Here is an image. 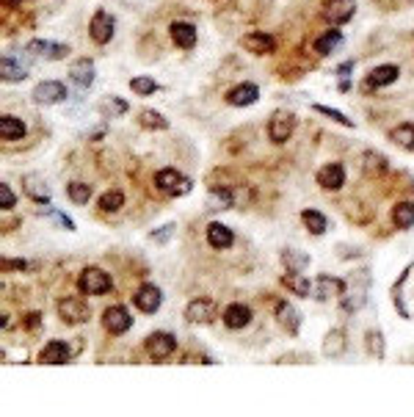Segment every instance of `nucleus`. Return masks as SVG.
Wrapping results in <instances>:
<instances>
[{
    "instance_id": "6e6552de",
    "label": "nucleus",
    "mask_w": 414,
    "mask_h": 417,
    "mask_svg": "<svg viewBox=\"0 0 414 417\" xmlns=\"http://www.w3.org/2000/svg\"><path fill=\"white\" fill-rule=\"evenodd\" d=\"M213 315H216V301L213 298H193V301H188V307H185V321L188 324H193V326H207L213 321Z\"/></svg>"
},
{
    "instance_id": "f3484780",
    "label": "nucleus",
    "mask_w": 414,
    "mask_h": 417,
    "mask_svg": "<svg viewBox=\"0 0 414 417\" xmlns=\"http://www.w3.org/2000/svg\"><path fill=\"white\" fill-rule=\"evenodd\" d=\"M252 324V307L249 304H230L227 309H224V326L227 329H246Z\"/></svg>"
},
{
    "instance_id": "e433bc0d",
    "label": "nucleus",
    "mask_w": 414,
    "mask_h": 417,
    "mask_svg": "<svg viewBox=\"0 0 414 417\" xmlns=\"http://www.w3.org/2000/svg\"><path fill=\"white\" fill-rule=\"evenodd\" d=\"M66 196L72 204H86L91 199V185L88 182H69L66 185Z\"/></svg>"
},
{
    "instance_id": "cd10ccee",
    "label": "nucleus",
    "mask_w": 414,
    "mask_h": 417,
    "mask_svg": "<svg viewBox=\"0 0 414 417\" xmlns=\"http://www.w3.org/2000/svg\"><path fill=\"white\" fill-rule=\"evenodd\" d=\"M122 204H125V191L111 188V191H106V193H99L97 211H102V213H117V211H122Z\"/></svg>"
},
{
    "instance_id": "ea45409f",
    "label": "nucleus",
    "mask_w": 414,
    "mask_h": 417,
    "mask_svg": "<svg viewBox=\"0 0 414 417\" xmlns=\"http://www.w3.org/2000/svg\"><path fill=\"white\" fill-rule=\"evenodd\" d=\"M313 111L315 114H321V117H329V119H334V122H340L343 128H356L345 114H340V111H332V108H326V106H313Z\"/></svg>"
},
{
    "instance_id": "72a5a7b5",
    "label": "nucleus",
    "mask_w": 414,
    "mask_h": 417,
    "mask_svg": "<svg viewBox=\"0 0 414 417\" xmlns=\"http://www.w3.org/2000/svg\"><path fill=\"white\" fill-rule=\"evenodd\" d=\"M282 263H284V268H287V271H293V274H301V271L309 265V257H306L304 252H295V249H284V252H282Z\"/></svg>"
},
{
    "instance_id": "5701e85b",
    "label": "nucleus",
    "mask_w": 414,
    "mask_h": 417,
    "mask_svg": "<svg viewBox=\"0 0 414 417\" xmlns=\"http://www.w3.org/2000/svg\"><path fill=\"white\" fill-rule=\"evenodd\" d=\"M345 293V282L337 279V276H318L315 279V298L318 301H329L334 296H343Z\"/></svg>"
},
{
    "instance_id": "1a4fd4ad",
    "label": "nucleus",
    "mask_w": 414,
    "mask_h": 417,
    "mask_svg": "<svg viewBox=\"0 0 414 417\" xmlns=\"http://www.w3.org/2000/svg\"><path fill=\"white\" fill-rule=\"evenodd\" d=\"M133 301H136V307L144 312V315H155V312L160 309V304H163V293H160V287H158V285L144 282V285L136 290Z\"/></svg>"
},
{
    "instance_id": "c03bdc74",
    "label": "nucleus",
    "mask_w": 414,
    "mask_h": 417,
    "mask_svg": "<svg viewBox=\"0 0 414 417\" xmlns=\"http://www.w3.org/2000/svg\"><path fill=\"white\" fill-rule=\"evenodd\" d=\"M367 343H370V351H373V357H384V348H381V335L378 332H370L367 335Z\"/></svg>"
},
{
    "instance_id": "ddd939ff",
    "label": "nucleus",
    "mask_w": 414,
    "mask_h": 417,
    "mask_svg": "<svg viewBox=\"0 0 414 417\" xmlns=\"http://www.w3.org/2000/svg\"><path fill=\"white\" fill-rule=\"evenodd\" d=\"M273 315H276V324H282V329L287 335H298V329H301V312L290 301L279 298L276 307H273Z\"/></svg>"
},
{
    "instance_id": "2eb2a0df",
    "label": "nucleus",
    "mask_w": 414,
    "mask_h": 417,
    "mask_svg": "<svg viewBox=\"0 0 414 417\" xmlns=\"http://www.w3.org/2000/svg\"><path fill=\"white\" fill-rule=\"evenodd\" d=\"M69 359H72V346L64 340H50L39 354L42 365H66Z\"/></svg>"
},
{
    "instance_id": "58836bf2",
    "label": "nucleus",
    "mask_w": 414,
    "mask_h": 417,
    "mask_svg": "<svg viewBox=\"0 0 414 417\" xmlns=\"http://www.w3.org/2000/svg\"><path fill=\"white\" fill-rule=\"evenodd\" d=\"M130 88H133V94H138V97H149V94L158 91V83H155L152 78H147V75H138V78L130 80Z\"/></svg>"
},
{
    "instance_id": "a878e982",
    "label": "nucleus",
    "mask_w": 414,
    "mask_h": 417,
    "mask_svg": "<svg viewBox=\"0 0 414 417\" xmlns=\"http://www.w3.org/2000/svg\"><path fill=\"white\" fill-rule=\"evenodd\" d=\"M23 188H25V193L34 199V202H42V204H47L50 202V185L42 180V177H23Z\"/></svg>"
},
{
    "instance_id": "9b49d317",
    "label": "nucleus",
    "mask_w": 414,
    "mask_h": 417,
    "mask_svg": "<svg viewBox=\"0 0 414 417\" xmlns=\"http://www.w3.org/2000/svg\"><path fill=\"white\" fill-rule=\"evenodd\" d=\"M34 99L39 106H56L66 99V86L61 80H42L34 86Z\"/></svg>"
},
{
    "instance_id": "7c9ffc66",
    "label": "nucleus",
    "mask_w": 414,
    "mask_h": 417,
    "mask_svg": "<svg viewBox=\"0 0 414 417\" xmlns=\"http://www.w3.org/2000/svg\"><path fill=\"white\" fill-rule=\"evenodd\" d=\"M282 285H284V287H287L290 293L301 296V298L313 296V282H309L306 276H301V274H293V271H287V274L282 276Z\"/></svg>"
},
{
    "instance_id": "2f4dec72",
    "label": "nucleus",
    "mask_w": 414,
    "mask_h": 417,
    "mask_svg": "<svg viewBox=\"0 0 414 417\" xmlns=\"http://www.w3.org/2000/svg\"><path fill=\"white\" fill-rule=\"evenodd\" d=\"M392 224L398 230H409L414 227V202H398L392 207Z\"/></svg>"
},
{
    "instance_id": "6ab92c4d",
    "label": "nucleus",
    "mask_w": 414,
    "mask_h": 417,
    "mask_svg": "<svg viewBox=\"0 0 414 417\" xmlns=\"http://www.w3.org/2000/svg\"><path fill=\"white\" fill-rule=\"evenodd\" d=\"M169 36H171V42H174L180 50H191V47L196 45V28H193L191 23H182V20H174V23L169 25Z\"/></svg>"
},
{
    "instance_id": "c85d7f7f",
    "label": "nucleus",
    "mask_w": 414,
    "mask_h": 417,
    "mask_svg": "<svg viewBox=\"0 0 414 417\" xmlns=\"http://www.w3.org/2000/svg\"><path fill=\"white\" fill-rule=\"evenodd\" d=\"M387 169H389V163H387V158L384 155H378V152H365V158H362V174L365 177H381V174H387Z\"/></svg>"
},
{
    "instance_id": "79ce46f5",
    "label": "nucleus",
    "mask_w": 414,
    "mask_h": 417,
    "mask_svg": "<svg viewBox=\"0 0 414 417\" xmlns=\"http://www.w3.org/2000/svg\"><path fill=\"white\" fill-rule=\"evenodd\" d=\"M17 204V196L12 191L9 182H0V211H12V207Z\"/></svg>"
},
{
    "instance_id": "b1692460",
    "label": "nucleus",
    "mask_w": 414,
    "mask_h": 417,
    "mask_svg": "<svg viewBox=\"0 0 414 417\" xmlns=\"http://www.w3.org/2000/svg\"><path fill=\"white\" fill-rule=\"evenodd\" d=\"M28 53L39 56V58H64V56H69V47L56 45V42H45V39H34V42H28Z\"/></svg>"
},
{
    "instance_id": "4468645a",
    "label": "nucleus",
    "mask_w": 414,
    "mask_h": 417,
    "mask_svg": "<svg viewBox=\"0 0 414 417\" xmlns=\"http://www.w3.org/2000/svg\"><path fill=\"white\" fill-rule=\"evenodd\" d=\"M398 75H400V69L395 67V64H378V67H373L370 72H367V78H365V86L373 91V88H384V86H392L395 80H398Z\"/></svg>"
},
{
    "instance_id": "473e14b6",
    "label": "nucleus",
    "mask_w": 414,
    "mask_h": 417,
    "mask_svg": "<svg viewBox=\"0 0 414 417\" xmlns=\"http://www.w3.org/2000/svg\"><path fill=\"white\" fill-rule=\"evenodd\" d=\"M340 45H343V31H337V28H329V31H324V34L315 39V50H318L321 56L334 53Z\"/></svg>"
},
{
    "instance_id": "f8f14e48",
    "label": "nucleus",
    "mask_w": 414,
    "mask_h": 417,
    "mask_svg": "<svg viewBox=\"0 0 414 417\" xmlns=\"http://www.w3.org/2000/svg\"><path fill=\"white\" fill-rule=\"evenodd\" d=\"M257 99H260V86L252 83V80H243V83H238V86H232L227 91V102H230V106H235V108L254 106Z\"/></svg>"
},
{
    "instance_id": "4be33fe9",
    "label": "nucleus",
    "mask_w": 414,
    "mask_h": 417,
    "mask_svg": "<svg viewBox=\"0 0 414 417\" xmlns=\"http://www.w3.org/2000/svg\"><path fill=\"white\" fill-rule=\"evenodd\" d=\"M0 78H3V83H20L28 78V69L20 64L17 56L6 53L3 58H0Z\"/></svg>"
},
{
    "instance_id": "a19ab883",
    "label": "nucleus",
    "mask_w": 414,
    "mask_h": 417,
    "mask_svg": "<svg viewBox=\"0 0 414 417\" xmlns=\"http://www.w3.org/2000/svg\"><path fill=\"white\" fill-rule=\"evenodd\" d=\"M39 216H42V219H47V222H53V224H58V227H61V230H66V233H72V230H75V224H72L61 211H42Z\"/></svg>"
},
{
    "instance_id": "aec40b11",
    "label": "nucleus",
    "mask_w": 414,
    "mask_h": 417,
    "mask_svg": "<svg viewBox=\"0 0 414 417\" xmlns=\"http://www.w3.org/2000/svg\"><path fill=\"white\" fill-rule=\"evenodd\" d=\"M69 80L77 86V88H91L94 83V61L91 58H77L72 67H69Z\"/></svg>"
},
{
    "instance_id": "4c0bfd02",
    "label": "nucleus",
    "mask_w": 414,
    "mask_h": 417,
    "mask_svg": "<svg viewBox=\"0 0 414 417\" xmlns=\"http://www.w3.org/2000/svg\"><path fill=\"white\" fill-rule=\"evenodd\" d=\"M324 351H326V357H340V354L345 351V335H343L340 329L329 332V337H326V343H324Z\"/></svg>"
},
{
    "instance_id": "bb28decb",
    "label": "nucleus",
    "mask_w": 414,
    "mask_h": 417,
    "mask_svg": "<svg viewBox=\"0 0 414 417\" xmlns=\"http://www.w3.org/2000/svg\"><path fill=\"white\" fill-rule=\"evenodd\" d=\"M301 222H304V227H306L309 235H324L326 227H329L326 216L321 211H315V207H306V211H301Z\"/></svg>"
},
{
    "instance_id": "412c9836",
    "label": "nucleus",
    "mask_w": 414,
    "mask_h": 417,
    "mask_svg": "<svg viewBox=\"0 0 414 417\" xmlns=\"http://www.w3.org/2000/svg\"><path fill=\"white\" fill-rule=\"evenodd\" d=\"M318 182H321V188H326V191H340L343 182H345V166H343V163H326V166H321Z\"/></svg>"
},
{
    "instance_id": "a18cd8bd",
    "label": "nucleus",
    "mask_w": 414,
    "mask_h": 417,
    "mask_svg": "<svg viewBox=\"0 0 414 417\" xmlns=\"http://www.w3.org/2000/svg\"><path fill=\"white\" fill-rule=\"evenodd\" d=\"M39 321H42L39 312H31V315H25V326H28L31 332H36V329H39Z\"/></svg>"
},
{
    "instance_id": "c756f323",
    "label": "nucleus",
    "mask_w": 414,
    "mask_h": 417,
    "mask_svg": "<svg viewBox=\"0 0 414 417\" xmlns=\"http://www.w3.org/2000/svg\"><path fill=\"white\" fill-rule=\"evenodd\" d=\"M389 141L400 150H414V125L411 122H400L389 130Z\"/></svg>"
},
{
    "instance_id": "7ed1b4c3",
    "label": "nucleus",
    "mask_w": 414,
    "mask_h": 417,
    "mask_svg": "<svg viewBox=\"0 0 414 417\" xmlns=\"http://www.w3.org/2000/svg\"><path fill=\"white\" fill-rule=\"evenodd\" d=\"M58 318L66 324V326H80L91 318V309L83 298H75V296H66L58 301Z\"/></svg>"
},
{
    "instance_id": "f704fd0d",
    "label": "nucleus",
    "mask_w": 414,
    "mask_h": 417,
    "mask_svg": "<svg viewBox=\"0 0 414 417\" xmlns=\"http://www.w3.org/2000/svg\"><path fill=\"white\" fill-rule=\"evenodd\" d=\"M138 125H141L144 130H166V128H169V119L160 117L158 111H149V108H147V111L138 114Z\"/></svg>"
},
{
    "instance_id": "a211bd4d",
    "label": "nucleus",
    "mask_w": 414,
    "mask_h": 417,
    "mask_svg": "<svg viewBox=\"0 0 414 417\" xmlns=\"http://www.w3.org/2000/svg\"><path fill=\"white\" fill-rule=\"evenodd\" d=\"M207 243H210L213 249H219V252H224L235 243V233L221 222H210L207 224Z\"/></svg>"
},
{
    "instance_id": "9d476101",
    "label": "nucleus",
    "mask_w": 414,
    "mask_h": 417,
    "mask_svg": "<svg viewBox=\"0 0 414 417\" xmlns=\"http://www.w3.org/2000/svg\"><path fill=\"white\" fill-rule=\"evenodd\" d=\"M356 14V3L354 0H324V17L337 28L345 25L351 17Z\"/></svg>"
},
{
    "instance_id": "393cba45",
    "label": "nucleus",
    "mask_w": 414,
    "mask_h": 417,
    "mask_svg": "<svg viewBox=\"0 0 414 417\" xmlns=\"http://www.w3.org/2000/svg\"><path fill=\"white\" fill-rule=\"evenodd\" d=\"M25 133H28V128H25L23 119L9 117V114L0 117V139H3V141H23Z\"/></svg>"
},
{
    "instance_id": "dca6fc26",
    "label": "nucleus",
    "mask_w": 414,
    "mask_h": 417,
    "mask_svg": "<svg viewBox=\"0 0 414 417\" xmlns=\"http://www.w3.org/2000/svg\"><path fill=\"white\" fill-rule=\"evenodd\" d=\"M241 45H243L249 53H254V56H268V53H273L276 39H273L271 34H265V31H252V34H246V36L241 39Z\"/></svg>"
},
{
    "instance_id": "37998d69",
    "label": "nucleus",
    "mask_w": 414,
    "mask_h": 417,
    "mask_svg": "<svg viewBox=\"0 0 414 417\" xmlns=\"http://www.w3.org/2000/svg\"><path fill=\"white\" fill-rule=\"evenodd\" d=\"M171 233H174V224L158 227V230H152V233H149V241H152V243H166V241L171 238Z\"/></svg>"
},
{
    "instance_id": "39448f33",
    "label": "nucleus",
    "mask_w": 414,
    "mask_h": 417,
    "mask_svg": "<svg viewBox=\"0 0 414 417\" xmlns=\"http://www.w3.org/2000/svg\"><path fill=\"white\" fill-rule=\"evenodd\" d=\"M293 133H295V117H293L290 111H276V114H271V119H268V139H271V144L282 147V144L290 141Z\"/></svg>"
},
{
    "instance_id": "20e7f679",
    "label": "nucleus",
    "mask_w": 414,
    "mask_h": 417,
    "mask_svg": "<svg viewBox=\"0 0 414 417\" xmlns=\"http://www.w3.org/2000/svg\"><path fill=\"white\" fill-rule=\"evenodd\" d=\"M144 351L152 362H166L174 351H177V337L169 335V332H152L147 340H144Z\"/></svg>"
},
{
    "instance_id": "0eeeda50",
    "label": "nucleus",
    "mask_w": 414,
    "mask_h": 417,
    "mask_svg": "<svg viewBox=\"0 0 414 417\" xmlns=\"http://www.w3.org/2000/svg\"><path fill=\"white\" fill-rule=\"evenodd\" d=\"M114 31H117V20L106 9H99L88 23V36L94 45H108L114 39Z\"/></svg>"
},
{
    "instance_id": "423d86ee",
    "label": "nucleus",
    "mask_w": 414,
    "mask_h": 417,
    "mask_svg": "<svg viewBox=\"0 0 414 417\" xmlns=\"http://www.w3.org/2000/svg\"><path fill=\"white\" fill-rule=\"evenodd\" d=\"M102 326H106V332L108 335H125V332H130V326H133V315H130V309L127 307H122V304H114V307H108L106 312H102Z\"/></svg>"
},
{
    "instance_id": "f257e3e1",
    "label": "nucleus",
    "mask_w": 414,
    "mask_h": 417,
    "mask_svg": "<svg viewBox=\"0 0 414 417\" xmlns=\"http://www.w3.org/2000/svg\"><path fill=\"white\" fill-rule=\"evenodd\" d=\"M77 287H80V293H86V296H106V293H111L114 279H111L108 271H102V268H97V265H86V268L77 274Z\"/></svg>"
},
{
    "instance_id": "f03ea898",
    "label": "nucleus",
    "mask_w": 414,
    "mask_h": 417,
    "mask_svg": "<svg viewBox=\"0 0 414 417\" xmlns=\"http://www.w3.org/2000/svg\"><path fill=\"white\" fill-rule=\"evenodd\" d=\"M155 188L163 191L166 196H185V193H191L193 180L169 166V169H160V171L155 174Z\"/></svg>"
},
{
    "instance_id": "c9c22d12",
    "label": "nucleus",
    "mask_w": 414,
    "mask_h": 417,
    "mask_svg": "<svg viewBox=\"0 0 414 417\" xmlns=\"http://www.w3.org/2000/svg\"><path fill=\"white\" fill-rule=\"evenodd\" d=\"M127 102L122 99V97H106L99 102V111L106 114V117H122V114H127Z\"/></svg>"
}]
</instances>
